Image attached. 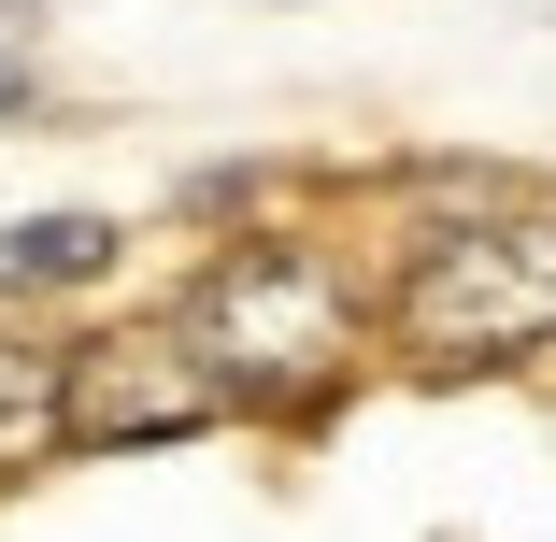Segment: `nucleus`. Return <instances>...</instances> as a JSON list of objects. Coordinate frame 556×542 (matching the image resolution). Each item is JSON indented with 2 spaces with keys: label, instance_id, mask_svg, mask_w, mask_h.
Masks as SVG:
<instances>
[{
  "label": "nucleus",
  "instance_id": "obj_2",
  "mask_svg": "<svg viewBox=\"0 0 556 542\" xmlns=\"http://www.w3.org/2000/svg\"><path fill=\"white\" fill-rule=\"evenodd\" d=\"M172 329L229 371L243 414H300V400H328V386L357 371V329H386V314H357V272L328 257V243H229V257L186 286Z\"/></svg>",
  "mask_w": 556,
  "mask_h": 542
},
{
  "label": "nucleus",
  "instance_id": "obj_3",
  "mask_svg": "<svg viewBox=\"0 0 556 542\" xmlns=\"http://www.w3.org/2000/svg\"><path fill=\"white\" fill-rule=\"evenodd\" d=\"M58 400H72V457H115V443H200L229 428V371H214L186 329H100L58 343Z\"/></svg>",
  "mask_w": 556,
  "mask_h": 542
},
{
  "label": "nucleus",
  "instance_id": "obj_5",
  "mask_svg": "<svg viewBox=\"0 0 556 542\" xmlns=\"http://www.w3.org/2000/svg\"><path fill=\"white\" fill-rule=\"evenodd\" d=\"M0 115H15V72H0Z\"/></svg>",
  "mask_w": 556,
  "mask_h": 542
},
{
  "label": "nucleus",
  "instance_id": "obj_4",
  "mask_svg": "<svg viewBox=\"0 0 556 542\" xmlns=\"http://www.w3.org/2000/svg\"><path fill=\"white\" fill-rule=\"evenodd\" d=\"M115 214H15L0 229V300H58V286H100L115 272Z\"/></svg>",
  "mask_w": 556,
  "mask_h": 542
},
{
  "label": "nucleus",
  "instance_id": "obj_1",
  "mask_svg": "<svg viewBox=\"0 0 556 542\" xmlns=\"http://www.w3.org/2000/svg\"><path fill=\"white\" fill-rule=\"evenodd\" d=\"M386 343L414 371H528L556 343V214L471 200L442 229H414L400 272H386Z\"/></svg>",
  "mask_w": 556,
  "mask_h": 542
}]
</instances>
